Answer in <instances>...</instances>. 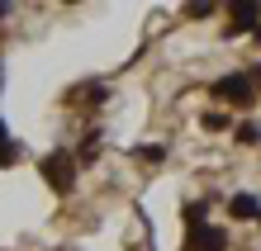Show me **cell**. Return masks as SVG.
Here are the masks:
<instances>
[{
  "mask_svg": "<svg viewBox=\"0 0 261 251\" xmlns=\"http://www.w3.org/2000/svg\"><path fill=\"white\" fill-rule=\"evenodd\" d=\"M38 176L48 180V190H53V194H71V185H76V156H71V152H53V156H43Z\"/></svg>",
  "mask_w": 261,
  "mask_h": 251,
  "instance_id": "1",
  "label": "cell"
},
{
  "mask_svg": "<svg viewBox=\"0 0 261 251\" xmlns=\"http://www.w3.org/2000/svg\"><path fill=\"white\" fill-rule=\"evenodd\" d=\"M214 100H228V104H238V109H252L256 104V86L247 81V76H219L214 81Z\"/></svg>",
  "mask_w": 261,
  "mask_h": 251,
  "instance_id": "2",
  "label": "cell"
},
{
  "mask_svg": "<svg viewBox=\"0 0 261 251\" xmlns=\"http://www.w3.org/2000/svg\"><path fill=\"white\" fill-rule=\"evenodd\" d=\"M228 246V232L223 228H195V232H186V251H223Z\"/></svg>",
  "mask_w": 261,
  "mask_h": 251,
  "instance_id": "3",
  "label": "cell"
},
{
  "mask_svg": "<svg viewBox=\"0 0 261 251\" xmlns=\"http://www.w3.org/2000/svg\"><path fill=\"white\" fill-rule=\"evenodd\" d=\"M228 19H233V24L223 29L228 38H238V34H252V29H256V19H261V5L242 0V5H233V10H228Z\"/></svg>",
  "mask_w": 261,
  "mask_h": 251,
  "instance_id": "4",
  "label": "cell"
},
{
  "mask_svg": "<svg viewBox=\"0 0 261 251\" xmlns=\"http://www.w3.org/2000/svg\"><path fill=\"white\" fill-rule=\"evenodd\" d=\"M256 213H261L256 194H233L228 199V218H238V223H247V218H256Z\"/></svg>",
  "mask_w": 261,
  "mask_h": 251,
  "instance_id": "5",
  "label": "cell"
},
{
  "mask_svg": "<svg viewBox=\"0 0 261 251\" xmlns=\"http://www.w3.org/2000/svg\"><path fill=\"white\" fill-rule=\"evenodd\" d=\"M19 161V147H14V137H10V128H5V119H0V166H14Z\"/></svg>",
  "mask_w": 261,
  "mask_h": 251,
  "instance_id": "6",
  "label": "cell"
},
{
  "mask_svg": "<svg viewBox=\"0 0 261 251\" xmlns=\"http://www.w3.org/2000/svg\"><path fill=\"white\" fill-rule=\"evenodd\" d=\"M204 213H209V204H204V199H195V204H186V232H195V228H204Z\"/></svg>",
  "mask_w": 261,
  "mask_h": 251,
  "instance_id": "7",
  "label": "cell"
},
{
  "mask_svg": "<svg viewBox=\"0 0 261 251\" xmlns=\"http://www.w3.org/2000/svg\"><path fill=\"white\" fill-rule=\"evenodd\" d=\"M238 143L242 147H256L261 143V123H238Z\"/></svg>",
  "mask_w": 261,
  "mask_h": 251,
  "instance_id": "8",
  "label": "cell"
},
{
  "mask_svg": "<svg viewBox=\"0 0 261 251\" xmlns=\"http://www.w3.org/2000/svg\"><path fill=\"white\" fill-rule=\"evenodd\" d=\"M199 123H204L209 133H223V128H228V114H219V109H209V114L199 119Z\"/></svg>",
  "mask_w": 261,
  "mask_h": 251,
  "instance_id": "9",
  "label": "cell"
},
{
  "mask_svg": "<svg viewBox=\"0 0 261 251\" xmlns=\"http://www.w3.org/2000/svg\"><path fill=\"white\" fill-rule=\"evenodd\" d=\"M138 156H143V161H162L166 147H162V143H147V147H138Z\"/></svg>",
  "mask_w": 261,
  "mask_h": 251,
  "instance_id": "10",
  "label": "cell"
},
{
  "mask_svg": "<svg viewBox=\"0 0 261 251\" xmlns=\"http://www.w3.org/2000/svg\"><path fill=\"white\" fill-rule=\"evenodd\" d=\"M186 14H190V19H209V14H214V5H204V0H199V5H190Z\"/></svg>",
  "mask_w": 261,
  "mask_h": 251,
  "instance_id": "11",
  "label": "cell"
},
{
  "mask_svg": "<svg viewBox=\"0 0 261 251\" xmlns=\"http://www.w3.org/2000/svg\"><path fill=\"white\" fill-rule=\"evenodd\" d=\"M252 38H256V43H261V24H256V29H252Z\"/></svg>",
  "mask_w": 261,
  "mask_h": 251,
  "instance_id": "12",
  "label": "cell"
},
{
  "mask_svg": "<svg viewBox=\"0 0 261 251\" xmlns=\"http://www.w3.org/2000/svg\"><path fill=\"white\" fill-rule=\"evenodd\" d=\"M256 223H261V213H256Z\"/></svg>",
  "mask_w": 261,
  "mask_h": 251,
  "instance_id": "13",
  "label": "cell"
}]
</instances>
